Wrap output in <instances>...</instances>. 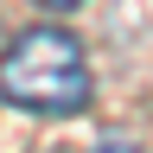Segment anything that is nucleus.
<instances>
[{
    "instance_id": "1",
    "label": "nucleus",
    "mask_w": 153,
    "mask_h": 153,
    "mask_svg": "<svg viewBox=\"0 0 153 153\" xmlns=\"http://www.w3.org/2000/svg\"><path fill=\"white\" fill-rule=\"evenodd\" d=\"M0 96L32 115H76L89 102V64L83 45L64 26H26L0 51Z\"/></svg>"
},
{
    "instance_id": "2",
    "label": "nucleus",
    "mask_w": 153,
    "mask_h": 153,
    "mask_svg": "<svg viewBox=\"0 0 153 153\" xmlns=\"http://www.w3.org/2000/svg\"><path fill=\"white\" fill-rule=\"evenodd\" d=\"M38 7H51V13H64V7H83V0H38Z\"/></svg>"
}]
</instances>
